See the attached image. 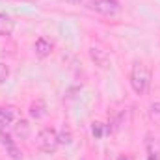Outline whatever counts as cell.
<instances>
[{"label":"cell","instance_id":"obj_1","mask_svg":"<svg viewBox=\"0 0 160 160\" xmlns=\"http://www.w3.org/2000/svg\"><path fill=\"white\" fill-rule=\"evenodd\" d=\"M151 84V73L143 62H134L130 69V86L136 95H145Z\"/></svg>","mask_w":160,"mask_h":160},{"label":"cell","instance_id":"obj_2","mask_svg":"<svg viewBox=\"0 0 160 160\" xmlns=\"http://www.w3.org/2000/svg\"><path fill=\"white\" fill-rule=\"evenodd\" d=\"M36 145H38V149L43 151V153H48V155L54 153V151L58 149V145H60V142H58V132H56L54 128H50V127L39 130L38 140H36Z\"/></svg>","mask_w":160,"mask_h":160},{"label":"cell","instance_id":"obj_3","mask_svg":"<svg viewBox=\"0 0 160 160\" xmlns=\"http://www.w3.org/2000/svg\"><path fill=\"white\" fill-rule=\"evenodd\" d=\"M89 8L101 15H116L121 9L118 0H89Z\"/></svg>","mask_w":160,"mask_h":160},{"label":"cell","instance_id":"obj_4","mask_svg":"<svg viewBox=\"0 0 160 160\" xmlns=\"http://www.w3.org/2000/svg\"><path fill=\"white\" fill-rule=\"evenodd\" d=\"M0 143L6 147L8 155H9L13 160H21V158H22V153H21V149H19V147H17V143L11 140V136H9L8 132H4V130H0Z\"/></svg>","mask_w":160,"mask_h":160},{"label":"cell","instance_id":"obj_5","mask_svg":"<svg viewBox=\"0 0 160 160\" xmlns=\"http://www.w3.org/2000/svg\"><path fill=\"white\" fill-rule=\"evenodd\" d=\"M89 58L93 60L95 65H99L101 69H108L110 67V56L106 50H102L101 47H89Z\"/></svg>","mask_w":160,"mask_h":160},{"label":"cell","instance_id":"obj_6","mask_svg":"<svg viewBox=\"0 0 160 160\" xmlns=\"http://www.w3.org/2000/svg\"><path fill=\"white\" fill-rule=\"evenodd\" d=\"M145 151H147V160H160V140L153 134H147L145 140Z\"/></svg>","mask_w":160,"mask_h":160},{"label":"cell","instance_id":"obj_7","mask_svg":"<svg viewBox=\"0 0 160 160\" xmlns=\"http://www.w3.org/2000/svg\"><path fill=\"white\" fill-rule=\"evenodd\" d=\"M17 121V112L13 106H0V125L6 127V125H11Z\"/></svg>","mask_w":160,"mask_h":160},{"label":"cell","instance_id":"obj_8","mask_svg":"<svg viewBox=\"0 0 160 160\" xmlns=\"http://www.w3.org/2000/svg\"><path fill=\"white\" fill-rule=\"evenodd\" d=\"M36 54L39 56V58H47L50 52H52V43L48 39H45V38H39V39L36 41Z\"/></svg>","mask_w":160,"mask_h":160},{"label":"cell","instance_id":"obj_9","mask_svg":"<svg viewBox=\"0 0 160 160\" xmlns=\"http://www.w3.org/2000/svg\"><path fill=\"white\" fill-rule=\"evenodd\" d=\"M15 134H17V138L26 140V138L30 136V125H28V121L26 119H17L15 121Z\"/></svg>","mask_w":160,"mask_h":160},{"label":"cell","instance_id":"obj_10","mask_svg":"<svg viewBox=\"0 0 160 160\" xmlns=\"http://www.w3.org/2000/svg\"><path fill=\"white\" fill-rule=\"evenodd\" d=\"M47 108H45V102H41V101H36V102H32L30 104V116L34 118V119H41L47 112H45Z\"/></svg>","mask_w":160,"mask_h":160},{"label":"cell","instance_id":"obj_11","mask_svg":"<svg viewBox=\"0 0 160 160\" xmlns=\"http://www.w3.org/2000/svg\"><path fill=\"white\" fill-rule=\"evenodd\" d=\"M71 140H73V136H71L69 130H62V132L58 134V142H60V145H69Z\"/></svg>","mask_w":160,"mask_h":160},{"label":"cell","instance_id":"obj_12","mask_svg":"<svg viewBox=\"0 0 160 160\" xmlns=\"http://www.w3.org/2000/svg\"><path fill=\"white\" fill-rule=\"evenodd\" d=\"M9 77V67L6 63H0V84H4Z\"/></svg>","mask_w":160,"mask_h":160},{"label":"cell","instance_id":"obj_13","mask_svg":"<svg viewBox=\"0 0 160 160\" xmlns=\"http://www.w3.org/2000/svg\"><path fill=\"white\" fill-rule=\"evenodd\" d=\"M151 118L155 121H160V102L151 104Z\"/></svg>","mask_w":160,"mask_h":160},{"label":"cell","instance_id":"obj_14","mask_svg":"<svg viewBox=\"0 0 160 160\" xmlns=\"http://www.w3.org/2000/svg\"><path fill=\"white\" fill-rule=\"evenodd\" d=\"M91 132H93L95 138H101V136H102V123H93Z\"/></svg>","mask_w":160,"mask_h":160},{"label":"cell","instance_id":"obj_15","mask_svg":"<svg viewBox=\"0 0 160 160\" xmlns=\"http://www.w3.org/2000/svg\"><path fill=\"white\" fill-rule=\"evenodd\" d=\"M118 160H134V158H132V157H128V155H121Z\"/></svg>","mask_w":160,"mask_h":160}]
</instances>
